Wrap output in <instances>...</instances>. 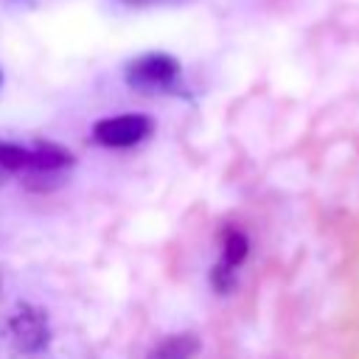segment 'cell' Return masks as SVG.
<instances>
[{
	"instance_id": "6da1fadb",
	"label": "cell",
	"mask_w": 359,
	"mask_h": 359,
	"mask_svg": "<svg viewBox=\"0 0 359 359\" xmlns=\"http://www.w3.org/2000/svg\"><path fill=\"white\" fill-rule=\"evenodd\" d=\"M180 62L177 56L165 53V50H149V53H140L135 59L126 62V84L137 93H146V95H157V93H168L177 87L180 81Z\"/></svg>"
},
{
	"instance_id": "7a4b0ae2",
	"label": "cell",
	"mask_w": 359,
	"mask_h": 359,
	"mask_svg": "<svg viewBox=\"0 0 359 359\" xmlns=\"http://www.w3.org/2000/svg\"><path fill=\"white\" fill-rule=\"evenodd\" d=\"M154 129V121L143 112H121L95 121L93 126V140L107 146V149H129L143 143Z\"/></svg>"
},
{
	"instance_id": "3957f363",
	"label": "cell",
	"mask_w": 359,
	"mask_h": 359,
	"mask_svg": "<svg viewBox=\"0 0 359 359\" xmlns=\"http://www.w3.org/2000/svg\"><path fill=\"white\" fill-rule=\"evenodd\" d=\"M34 165V151L31 146L20 143H0V168L3 171H31Z\"/></svg>"
},
{
	"instance_id": "277c9868",
	"label": "cell",
	"mask_w": 359,
	"mask_h": 359,
	"mask_svg": "<svg viewBox=\"0 0 359 359\" xmlns=\"http://www.w3.org/2000/svg\"><path fill=\"white\" fill-rule=\"evenodd\" d=\"M196 348H199L196 339L188 337V334H182V337H171L163 345H157L149 353V359H188L191 353H196Z\"/></svg>"
},
{
	"instance_id": "5b68a950",
	"label": "cell",
	"mask_w": 359,
	"mask_h": 359,
	"mask_svg": "<svg viewBox=\"0 0 359 359\" xmlns=\"http://www.w3.org/2000/svg\"><path fill=\"white\" fill-rule=\"evenodd\" d=\"M244 255H247V238L238 230H230L227 238H224V264L236 266V264L244 261Z\"/></svg>"
},
{
	"instance_id": "8992f818",
	"label": "cell",
	"mask_w": 359,
	"mask_h": 359,
	"mask_svg": "<svg viewBox=\"0 0 359 359\" xmlns=\"http://www.w3.org/2000/svg\"><path fill=\"white\" fill-rule=\"evenodd\" d=\"M0 84H3V70H0Z\"/></svg>"
},
{
	"instance_id": "52a82bcc",
	"label": "cell",
	"mask_w": 359,
	"mask_h": 359,
	"mask_svg": "<svg viewBox=\"0 0 359 359\" xmlns=\"http://www.w3.org/2000/svg\"><path fill=\"white\" fill-rule=\"evenodd\" d=\"M0 182H3V168H0Z\"/></svg>"
}]
</instances>
